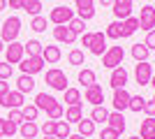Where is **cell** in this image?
Returning <instances> with one entry per match:
<instances>
[{
    "label": "cell",
    "mask_w": 155,
    "mask_h": 139,
    "mask_svg": "<svg viewBox=\"0 0 155 139\" xmlns=\"http://www.w3.org/2000/svg\"><path fill=\"white\" fill-rule=\"evenodd\" d=\"M19 134L23 139H35L39 134V125L35 123V121H23V123L19 125Z\"/></svg>",
    "instance_id": "obj_19"
},
{
    "label": "cell",
    "mask_w": 155,
    "mask_h": 139,
    "mask_svg": "<svg viewBox=\"0 0 155 139\" xmlns=\"http://www.w3.org/2000/svg\"><path fill=\"white\" fill-rule=\"evenodd\" d=\"M7 93H9V84H7L5 79H0V98H2V95H7Z\"/></svg>",
    "instance_id": "obj_48"
},
{
    "label": "cell",
    "mask_w": 155,
    "mask_h": 139,
    "mask_svg": "<svg viewBox=\"0 0 155 139\" xmlns=\"http://www.w3.org/2000/svg\"><path fill=\"white\" fill-rule=\"evenodd\" d=\"M91 53L93 56H104V51L109 49L107 46V35L102 33V30H97V33H93V42H91Z\"/></svg>",
    "instance_id": "obj_14"
},
{
    "label": "cell",
    "mask_w": 155,
    "mask_h": 139,
    "mask_svg": "<svg viewBox=\"0 0 155 139\" xmlns=\"http://www.w3.org/2000/svg\"><path fill=\"white\" fill-rule=\"evenodd\" d=\"M107 118H109V109H104V104L93 107V111H91V121L93 123H107Z\"/></svg>",
    "instance_id": "obj_30"
},
{
    "label": "cell",
    "mask_w": 155,
    "mask_h": 139,
    "mask_svg": "<svg viewBox=\"0 0 155 139\" xmlns=\"http://www.w3.org/2000/svg\"><path fill=\"white\" fill-rule=\"evenodd\" d=\"M107 123H109V127H114V130H116V132H120V134L125 132V125H127V123H125V116H123L120 111H109Z\"/></svg>",
    "instance_id": "obj_20"
},
{
    "label": "cell",
    "mask_w": 155,
    "mask_h": 139,
    "mask_svg": "<svg viewBox=\"0 0 155 139\" xmlns=\"http://www.w3.org/2000/svg\"><path fill=\"white\" fill-rule=\"evenodd\" d=\"M100 5H102V7L104 5H114V0H100Z\"/></svg>",
    "instance_id": "obj_50"
},
{
    "label": "cell",
    "mask_w": 155,
    "mask_h": 139,
    "mask_svg": "<svg viewBox=\"0 0 155 139\" xmlns=\"http://www.w3.org/2000/svg\"><path fill=\"white\" fill-rule=\"evenodd\" d=\"M9 121H12L14 125H21V123H23V111H21V109H9Z\"/></svg>",
    "instance_id": "obj_42"
},
{
    "label": "cell",
    "mask_w": 155,
    "mask_h": 139,
    "mask_svg": "<svg viewBox=\"0 0 155 139\" xmlns=\"http://www.w3.org/2000/svg\"><path fill=\"white\" fill-rule=\"evenodd\" d=\"M16 91L23 93V95H26V93H32L35 91V79H32L30 74H21L19 79H16Z\"/></svg>",
    "instance_id": "obj_22"
},
{
    "label": "cell",
    "mask_w": 155,
    "mask_h": 139,
    "mask_svg": "<svg viewBox=\"0 0 155 139\" xmlns=\"http://www.w3.org/2000/svg\"><path fill=\"white\" fill-rule=\"evenodd\" d=\"M23 49H26L28 56H42V49H44V44L39 40H28L26 44H23Z\"/></svg>",
    "instance_id": "obj_34"
},
{
    "label": "cell",
    "mask_w": 155,
    "mask_h": 139,
    "mask_svg": "<svg viewBox=\"0 0 155 139\" xmlns=\"http://www.w3.org/2000/svg\"><path fill=\"white\" fill-rule=\"evenodd\" d=\"M143 111H146V116H155V102H153V100H146Z\"/></svg>",
    "instance_id": "obj_46"
},
{
    "label": "cell",
    "mask_w": 155,
    "mask_h": 139,
    "mask_svg": "<svg viewBox=\"0 0 155 139\" xmlns=\"http://www.w3.org/2000/svg\"><path fill=\"white\" fill-rule=\"evenodd\" d=\"M100 139H120V132H116L114 127H104L100 132Z\"/></svg>",
    "instance_id": "obj_43"
},
{
    "label": "cell",
    "mask_w": 155,
    "mask_h": 139,
    "mask_svg": "<svg viewBox=\"0 0 155 139\" xmlns=\"http://www.w3.org/2000/svg\"><path fill=\"white\" fill-rule=\"evenodd\" d=\"M84 98H86V102H91L93 107L104 104V91H102V86H100V84L88 86V88H86V93H84Z\"/></svg>",
    "instance_id": "obj_13"
},
{
    "label": "cell",
    "mask_w": 155,
    "mask_h": 139,
    "mask_svg": "<svg viewBox=\"0 0 155 139\" xmlns=\"http://www.w3.org/2000/svg\"><path fill=\"white\" fill-rule=\"evenodd\" d=\"M21 9L28 12L30 16H39V12H42V0H21Z\"/></svg>",
    "instance_id": "obj_25"
},
{
    "label": "cell",
    "mask_w": 155,
    "mask_h": 139,
    "mask_svg": "<svg viewBox=\"0 0 155 139\" xmlns=\"http://www.w3.org/2000/svg\"><path fill=\"white\" fill-rule=\"evenodd\" d=\"M137 30H139V19L137 16H127L123 21V37H132Z\"/></svg>",
    "instance_id": "obj_27"
},
{
    "label": "cell",
    "mask_w": 155,
    "mask_h": 139,
    "mask_svg": "<svg viewBox=\"0 0 155 139\" xmlns=\"http://www.w3.org/2000/svg\"><path fill=\"white\" fill-rule=\"evenodd\" d=\"M53 130H56V121H44V125L39 127V132H44V137L53 134Z\"/></svg>",
    "instance_id": "obj_44"
},
{
    "label": "cell",
    "mask_w": 155,
    "mask_h": 139,
    "mask_svg": "<svg viewBox=\"0 0 155 139\" xmlns=\"http://www.w3.org/2000/svg\"><path fill=\"white\" fill-rule=\"evenodd\" d=\"M46 26H49V19H46V16H42V14H39V16H32L30 28L35 30V33H44Z\"/></svg>",
    "instance_id": "obj_35"
},
{
    "label": "cell",
    "mask_w": 155,
    "mask_h": 139,
    "mask_svg": "<svg viewBox=\"0 0 155 139\" xmlns=\"http://www.w3.org/2000/svg\"><path fill=\"white\" fill-rule=\"evenodd\" d=\"M127 139H141V137H139V134H137V137H127Z\"/></svg>",
    "instance_id": "obj_55"
},
{
    "label": "cell",
    "mask_w": 155,
    "mask_h": 139,
    "mask_svg": "<svg viewBox=\"0 0 155 139\" xmlns=\"http://www.w3.org/2000/svg\"><path fill=\"white\" fill-rule=\"evenodd\" d=\"M65 102L70 107H81V91L79 88H67L65 91Z\"/></svg>",
    "instance_id": "obj_29"
},
{
    "label": "cell",
    "mask_w": 155,
    "mask_h": 139,
    "mask_svg": "<svg viewBox=\"0 0 155 139\" xmlns=\"http://www.w3.org/2000/svg\"><path fill=\"white\" fill-rule=\"evenodd\" d=\"M67 60H70V65H84V60H86V56H84V51L81 49H72L70 53H67Z\"/></svg>",
    "instance_id": "obj_37"
},
{
    "label": "cell",
    "mask_w": 155,
    "mask_h": 139,
    "mask_svg": "<svg viewBox=\"0 0 155 139\" xmlns=\"http://www.w3.org/2000/svg\"><path fill=\"white\" fill-rule=\"evenodd\" d=\"M46 116H49V121H60V118L65 116V107L60 104V102H56V104L46 111Z\"/></svg>",
    "instance_id": "obj_38"
},
{
    "label": "cell",
    "mask_w": 155,
    "mask_h": 139,
    "mask_svg": "<svg viewBox=\"0 0 155 139\" xmlns=\"http://www.w3.org/2000/svg\"><path fill=\"white\" fill-rule=\"evenodd\" d=\"M143 44L148 46V51H155V30L146 33V40H143Z\"/></svg>",
    "instance_id": "obj_45"
},
{
    "label": "cell",
    "mask_w": 155,
    "mask_h": 139,
    "mask_svg": "<svg viewBox=\"0 0 155 139\" xmlns=\"http://www.w3.org/2000/svg\"><path fill=\"white\" fill-rule=\"evenodd\" d=\"M91 42H93V33H84L81 35V44L84 46H91Z\"/></svg>",
    "instance_id": "obj_47"
},
{
    "label": "cell",
    "mask_w": 155,
    "mask_h": 139,
    "mask_svg": "<svg viewBox=\"0 0 155 139\" xmlns=\"http://www.w3.org/2000/svg\"><path fill=\"white\" fill-rule=\"evenodd\" d=\"M81 118H84V109L81 107H67V111H65V121L67 123H79Z\"/></svg>",
    "instance_id": "obj_32"
},
{
    "label": "cell",
    "mask_w": 155,
    "mask_h": 139,
    "mask_svg": "<svg viewBox=\"0 0 155 139\" xmlns=\"http://www.w3.org/2000/svg\"><path fill=\"white\" fill-rule=\"evenodd\" d=\"M56 102H58V100L53 98V95H49V93H37V95H35V102H32V104L37 107L39 111H49V109H51V107L56 104Z\"/></svg>",
    "instance_id": "obj_17"
},
{
    "label": "cell",
    "mask_w": 155,
    "mask_h": 139,
    "mask_svg": "<svg viewBox=\"0 0 155 139\" xmlns=\"http://www.w3.org/2000/svg\"><path fill=\"white\" fill-rule=\"evenodd\" d=\"M79 84H84V88H88V86H93V84H97L95 72H93V70H88V67L79 70Z\"/></svg>",
    "instance_id": "obj_28"
},
{
    "label": "cell",
    "mask_w": 155,
    "mask_h": 139,
    "mask_svg": "<svg viewBox=\"0 0 155 139\" xmlns=\"http://www.w3.org/2000/svg\"><path fill=\"white\" fill-rule=\"evenodd\" d=\"M5 58L9 65H19L21 60L26 58V49H23V44L21 42H9V46L5 49Z\"/></svg>",
    "instance_id": "obj_8"
},
{
    "label": "cell",
    "mask_w": 155,
    "mask_h": 139,
    "mask_svg": "<svg viewBox=\"0 0 155 139\" xmlns=\"http://www.w3.org/2000/svg\"><path fill=\"white\" fill-rule=\"evenodd\" d=\"M12 74H14V65H9V63H0V79H5V81H9L12 79Z\"/></svg>",
    "instance_id": "obj_41"
},
{
    "label": "cell",
    "mask_w": 155,
    "mask_h": 139,
    "mask_svg": "<svg viewBox=\"0 0 155 139\" xmlns=\"http://www.w3.org/2000/svg\"><path fill=\"white\" fill-rule=\"evenodd\" d=\"M143 104H146V98H141V95H132L130 98V111H134V114H139V111H143Z\"/></svg>",
    "instance_id": "obj_36"
},
{
    "label": "cell",
    "mask_w": 155,
    "mask_h": 139,
    "mask_svg": "<svg viewBox=\"0 0 155 139\" xmlns=\"http://www.w3.org/2000/svg\"><path fill=\"white\" fill-rule=\"evenodd\" d=\"M70 123L67 121H56V130H53V137L56 139H67L70 137Z\"/></svg>",
    "instance_id": "obj_31"
},
{
    "label": "cell",
    "mask_w": 155,
    "mask_h": 139,
    "mask_svg": "<svg viewBox=\"0 0 155 139\" xmlns=\"http://www.w3.org/2000/svg\"><path fill=\"white\" fill-rule=\"evenodd\" d=\"M46 79V86H51L53 91H67V74L63 72V70H58V67H51V70H46L44 74Z\"/></svg>",
    "instance_id": "obj_3"
},
{
    "label": "cell",
    "mask_w": 155,
    "mask_h": 139,
    "mask_svg": "<svg viewBox=\"0 0 155 139\" xmlns=\"http://www.w3.org/2000/svg\"><path fill=\"white\" fill-rule=\"evenodd\" d=\"M67 139H86V137H81V134L77 132V134H70V137H67Z\"/></svg>",
    "instance_id": "obj_51"
},
{
    "label": "cell",
    "mask_w": 155,
    "mask_h": 139,
    "mask_svg": "<svg viewBox=\"0 0 155 139\" xmlns=\"http://www.w3.org/2000/svg\"><path fill=\"white\" fill-rule=\"evenodd\" d=\"M7 5L12 9H21V0H7Z\"/></svg>",
    "instance_id": "obj_49"
},
{
    "label": "cell",
    "mask_w": 155,
    "mask_h": 139,
    "mask_svg": "<svg viewBox=\"0 0 155 139\" xmlns=\"http://www.w3.org/2000/svg\"><path fill=\"white\" fill-rule=\"evenodd\" d=\"M46 19H49V23H53V26H67V23L74 19V9H70V7H65V5H58L49 12Z\"/></svg>",
    "instance_id": "obj_2"
},
{
    "label": "cell",
    "mask_w": 155,
    "mask_h": 139,
    "mask_svg": "<svg viewBox=\"0 0 155 139\" xmlns=\"http://www.w3.org/2000/svg\"><path fill=\"white\" fill-rule=\"evenodd\" d=\"M44 58L42 56H26V58L19 63V67H21V74H30V77H35L37 72H42L44 70Z\"/></svg>",
    "instance_id": "obj_4"
},
{
    "label": "cell",
    "mask_w": 155,
    "mask_h": 139,
    "mask_svg": "<svg viewBox=\"0 0 155 139\" xmlns=\"http://www.w3.org/2000/svg\"><path fill=\"white\" fill-rule=\"evenodd\" d=\"M127 79H130L127 70H125L123 65H118V67H114V70H111L109 86L114 88V91H116V88H125V86H127Z\"/></svg>",
    "instance_id": "obj_10"
},
{
    "label": "cell",
    "mask_w": 155,
    "mask_h": 139,
    "mask_svg": "<svg viewBox=\"0 0 155 139\" xmlns=\"http://www.w3.org/2000/svg\"><path fill=\"white\" fill-rule=\"evenodd\" d=\"M130 53H132V58H134L137 63H141V60H148V56H150L148 46L143 44V42H137V44H132V49H130Z\"/></svg>",
    "instance_id": "obj_23"
},
{
    "label": "cell",
    "mask_w": 155,
    "mask_h": 139,
    "mask_svg": "<svg viewBox=\"0 0 155 139\" xmlns=\"http://www.w3.org/2000/svg\"><path fill=\"white\" fill-rule=\"evenodd\" d=\"M0 132H2V137H12L19 132V125H14L9 118H0Z\"/></svg>",
    "instance_id": "obj_33"
},
{
    "label": "cell",
    "mask_w": 155,
    "mask_h": 139,
    "mask_svg": "<svg viewBox=\"0 0 155 139\" xmlns=\"http://www.w3.org/2000/svg\"><path fill=\"white\" fill-rule=\"evenodd\" d=\"M150 77H153V65H150L148 60H141V63H137V67H134L137 86H148V84H150Z\"/></svg>",
    "instance_id": "obj_7"
},
{
    "label": "cell",
    "mask_w": 155,
    "mask_h": 139,
    "mask_svg": "<svg viewBox=\"0 0 155 139\" xmlns=\"http://www.w3.org/2000/svg\"><path fill=\"white\" fill-rule=\"evenodd\" d=\"M148 86H153V88H155V74L150 77V84H148Z\"/></svg>",
    "instance_id": "obj_53"
},
{
    "label": "cell",
    "mask_w": 155,
    "mask_h": 139,
    "mask_svg": "<svg viewBox=\"0 0 155 139\" xmlns=\"http://www.w3.org/2000/svg\"><path fill=\"white\" fill-rule=\"evenodd\" d=\"M139 30H155V7L153 5H143L139 9Z\"/></svg>",
    "instance_id": "obj_6"
},
{
    "label": "cell",
    "mask_w": 155,
    "mask_h": 139,
    "mask_svg": "<svg viewBox=\"0 0 155 139\" xmlns=\"http://www.w3.org/2000/svg\"><path fill=\"white\" fill-rule=\"evenodd\" d=\"M42 58H44L46 65H56V63L63 58V51H60V46H56V44H44V49H42Z\"/></svg>",
    "instance_id": "obj_16"
},
{
    "label": "cell",
    "mask_w": 155,
    "mask_h": 139,
    "mask_svg": "<svg viewBox=\"0 0 155 139\" xmlns=\"http://www.w3.org/2000/svg\"><path fill=\"white\" fill-rule=\"evenodd\" d=\"M114 16L118 21H125L127 16H132V2H120V0H114Z\"/></svg>",
    "instance_id": "obj_18"
},
{
    "label": "cell",
    "mask_w": 155,
    "mask_h": 139,
    "mask_svg": "<svg viewBox=\"0 0 155 139\" xmlns=\"http://www.w3.org/2000/svg\"><path fill=\"white\" fill-rule=\"evenodd\" d=\"M44 139H56V137H53V134H49V137H44Z\"/></svg>",
    "instance_id": "obj_56"
},
{
    "label": "cell",
    "mask_w": 155,
    "mask_h": 139,
    "mask_svg": "<svg viewBox=\"0 0 155 139\" xmlns=\"http://www.w3.org/2000/svg\"><path fill=\"white\" fill-rule=\"evenodd\" d=\"M19 33H21V19H19V16H9V19L2 21V28H0V40L5 42V44L16 42Z\"/></svg>",
    "instance_id": "obj_1"
},
{
    "label": "cell",
    "mask_w": 155,
    "mask_h": 139,
    "mask_svg": "<svg viewBox=\"0 0 155 139\" xmlns=\"http://www.w3.org/2000/svg\"><path fill=\"white\" fill-rule=\"evenodd\" d=\"M153 102H155V95H153Z\"/></svg>",
    "instance_id": "obj_59"
},
{
    "label": "cell",
    "mask_w": 155,
    "mask_h": 139,
    "mask_svg": "<svg viewBox=\"0 0 155 139\" xmlns=\"http://www.w3.org/2000/svg\"><path fill=\"white\" fill-rule=\"evenodd\" d=\"M67 26H70L77 35H84V33H86V21H84V19H79V16H74V19H72Z\"/></svg>",
    "instance_id": "obj_40"
},
{
    "label": "cell",
    "mask_w": 155,
    "mask_h": 139,
    "mask_svg": "<svg viewBox=\"0 0 155 139\" xmlns=\"http://www.w3.org/2000/svg\"><path fill=\"white\" fill-rule=\"evenodd\" d=\"M5 7H7V0H0V12H2Z\"/></svg>",
    "instance_id": "obj_52"
},
{
    "label": "cell",
    "mask_w": 155,
    "mask_h": 139,
    "mask_svg": "<svg viewBox=\"0 0 155 139\" xmlns=\"http://www.w3.org/2000/svg\"><path fill=\"white\" fill-rule=\"evenodd\" d=\"M139 137L141 139H155V116H148L146 121H141Z\"/></svg>",
    "instance_id": "obj_21"
},
{
    "label": "cell",
    "mask_w": 155,
    "mask_h": 139,
    "mask_svg": "<svg viewBox=\"0 0 155 139\" xmlns=\"http://www.w3.org/2000/svg\"><path fill=\"white\" fill-rule=\"evenodd\" d=\"M0 139H2V132H0Z\"/></svg>",
    "instance_id": "obj_58"
},
{
    "label": "cell",
    "mask_w": 155,
    "mask_h": 139,
    "mask_svg": "<svg viewBox=\"0 0 155 139\" xmlns=\"http://www.w3.org/2000/svg\"><path fill=\"white\" fill-rule=\"evenodd\" d=\"M21 111H23V118L26 121H37V116H39V109L35 104H23Z\"/></svg>",
    "instance_id": "obj_39"
},
{
    "label": "cell",
    "mask_w": 155,
    "mask_h": 139,
    "mask_svg": "<svg viewBox=\"0 0 155 139\" xmlns=\"http://www.w3.org/2000/svg\"><path fill=\"white\" fill-rule=\"evenodd\" d=\"M79 35L72 30L70 26H56L53 28V40L56 42H63V44H74Z\"/></svg>",
    "instance_id": "obj_11"
},
{
    "label": "cell",
    "mask_w": 155,
    "mask_h": 139,
    "mask_svg": "<svg viewBox=\"0 0 155 139\" xmlns=\"http://www.w3.org/2000/svg\"><path fill=\"white\" fill-rule=\"evenodd\" d=\"M2 51H5V42L0 40V53H2Z\"/></svg>",
    "instance_id": "obj_54"
},
{
    "label": "cell",
    "mask_w": 155,
    "mask_h": 139,
    "mask_svg": "<svg viewBox=\"0 0 155 139\" xmlns=\"http://www.w3.org/2000/svg\"><path fill=\"white\" fill-rule=\"evenodd\" d=\"M104 35H107V40H120L123 37V21H111L109 26H107V30H104Z\"/></svg>",
    "instance_id": "obj_24"
},
{
    "label": "cell",
    "mask_w": 155,
    "mask_h": 139,
    "mask_svg": "<svg viewBox=\"0 0 155 139\" xmlns=\"http://www.w3.org/2000/svg\"><path fill=\"white\" fill-rule=\"evenodd\" d=\"M77 127H79V134H81V137H93V134H95V123H93L91 118H81L77 123Z\"/></svg>",
    "instance_id": "obj_26"
},
{
    "label": "cell",
    "mask_w": 155,
    "mask_h": 139,
    "mask_svg": "<svg viewBox=\"0 0 155 139\" xmlns=\"http://www.w3.org/2000/svg\"><path fill=\"white\" fill-rule=\"evenodd\" d=\"M123 58H125L123 46H109V49L104 51V56H102V65L109 67V70H114V67L123 65Z\"/></svg>",
    "instance_id": "obj_5"
},
{
    "label": "cell",
    "mask_w": 155,
    "mask_h": 139,
    "mask_svg": "<svg viewBox=\"0 0 155 139\" xmlns=\"http://www.w3.org/2000/svg\"><path fill=\"white\" fill-rule=\"evenodd\" d=\"M120 2H132V0H120Z\"/></svg>",
    "instance_id": "obj_57"
},
{
    "label": "cell",
    "mask_w": 155,
    "mask_h": 139,
    "mask_svg": "<svg viewBox=\"0 0 155 139\" xmlns=\"http://www.w3.org/2000/svg\"><path fill=\"white\" fill-rule=\"evenodd\" d=\"M23 104H26V98H23V93H19V91H9L7 95L0 98V107H2V109H21Z\"/></svg>",
    "instance_id": "obj_9"
},
{
    "label": "cell",
    "mask_w": 155,
    "mask_h": 139,
    "mask_svg": "<svg viewBox=\"0 0 155 139\" xmlns=\"http://www.w3.org/2000/svg\"><path fill=\"white\" fill-rule=\"evenodd\" d=\"M130 98H132V95H130L125 88H116V91H114V100H111L114 111H120V114H123L125 109L130 107Z\"/></svg>",
    "instance_id": "obj_12"
},
{
    "label": "cell",
    "mask_w": 155,
    "mask_h": 139,
    "mask_svg": "<svg viewBox=\"0 0 155 139\" xmlns=\"http://www.w3.org/2000/svg\"><path fill=\"white\" fill-rule=\"evenodd\" d=\"M74 5H77L79 19L91 21L93 16H95V2H93V0H74Z\"/></svg>",
    "instance_id": "obj_15"
}]
</instances>
